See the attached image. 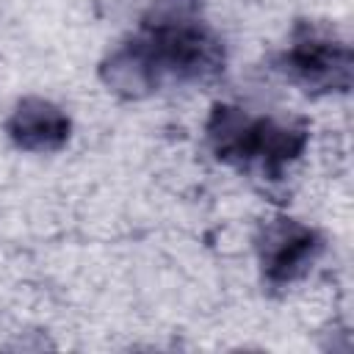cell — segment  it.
Segmentation results:
<instances>
[{"label": "cell", "mask_w": 354, "mask_h": 354, "mask_svg": "<svg viewBox=\"0 0 354 354\" xmlns=\"http://www.w3.org/2000/svg\"><path fill=\"white\" fill-rule=\"evenodd\" d=\"M224 64V41L205 22L202 0H152L138 33L105 55L100 77L113 94L141 100L171 83H207Z\"/></svg>", "instance_id": "1"}, {"label": "cell", "mask_w": 354, "mask_h": 354, "mask_svg": "<svg viewBox=\"0 0 354 354\" xmlns=\"http://www.w3.org/2000/svg\"><path fill=\"white\" fill-rule=\"evenodd\" d=\"M205 136L221 163L241 171H257L266 180H279L304 152L310 127L304 119L254 116L246 108L216 102L205 122Z\"/></svg>", "instance_id": "2"}, {"label": "cell", "mask_w": 354, "mask_h": 354, "mask_svg": "<svg viewBox=\"0 0 354 354\" xmlns=\"http://www.w3.org/2000/svg\"><path fill=\"white\" fill-rule=\"evenodd\" d=\"M351 47L324 30L299 28L290 47L274 61V69L307 94L348 91L351 86Z\"/></svg>", "instance_id": "3"}, {"label": "cell", "mask_w": 354, "mask_h": 354, "mask_svg": "<svg viewBox=\"0 0 354 354\" xmlns=\"http://www.w3.org/2000/svg\"><path fill=\"white\" fill-rule=\"evenodd\" d=\"M257 263L263 282L271 290H285L299 282L324 252L318 230L296 218H271L257 232Z\"/></svg>", "instance_id": "4"}, {"label": "cell", "mask_w": 354, "mask_h": 354, "mask_svg": "<svg viewBox=\"0 0 354 354\" xmlns=\"http://www.w3.org/2000/svg\"><path fill=\"white\" fill-rule=\"evenodd\" d=\"M69 116L50 100L25 97L14 105L6 133L25 152H58L69 138Z\"/></svg>", "instance_id": "5"}]
</instances>
